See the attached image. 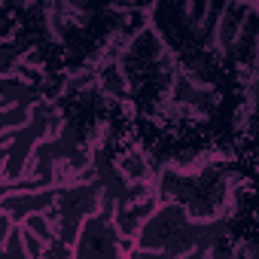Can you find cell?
Masks as SVG:
<instances>
[{"mask_svg":"<svg viewBox=\"0 0 259 259\" xmlns=\"http://www.w3.org/2000/svg\"><path fill=\"white\" fill-rule=\"evenodd\" d=\"M135 247L132 238H122L113 217L89 213L73 238V259L82 256H128Z\"/></svg>","mask_w":259,"mask_h":259,"instance_id":"1","label":"cell"},{"mask_svg":"<svg viewBox=\"0 0 259 259\" xmlns=\"http://www.w3.org/2000/svg\"><path fill=\"white\" fill-rule=\"evenodd\" d=\"M13 217L4 210V207H0V253H4V241H7V235H10V229H13Z\"/></svg>","mask_w":259,"mask_h":259,"instance_id":"2","label":"cell"}]
</instances>
